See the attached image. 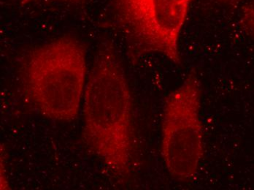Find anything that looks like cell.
<instances>
[{"label": "cell", "mask_w": 254, "mask_h": 190, "mask_svg": "<svg viewBox=\"0 0 254 190\" xmlns=\"http://www.w3.org/2000/svg\"><path fill=\"white\" fill-rule=\"evenodd\" d=\"M31 1V0H24V2H27V1ZM60 1H78L80 0H60Z\"/></svg>", "instance_id": "52a82bcc"}, {"label": "cell", "mask_w": 254, "mask_h": 190, "mask_svg": "<svg viewBox=\"0 0 254 190\" xmlns=\"http://www.w3.org/2000/svg\"><path fill=\"white\" fill-rule=\"evenodd\" d=\"M221 4L228 6H235L239 4L243 0H217Z\"/></svg>", "instance_id": "8992f818"}, {"label": "cell", "mask_w": 254, "mask_h": 190, "mask_svg": "<svg viewBox=\"0 0 254 190\" xmlns=\"http://www.w3.org/2000/svg\"><path fill=\"white\" fill-rule=\"evenodd\" d=\"M192 0H114L115 18L139 54L181 64L179 40Z\"/></svg>", "instance_id": "277c9868"}, {"label": "cell", "mask_w": 254, "mask_h": 190, "mask_svg": "<svg viewBox=\"0 0 254 190\" xmlns=\"http://www.w3.org/2000/svg\"><path fill=\"white\" fill-rule=\"evenodd\" d=\"M83 139L112 175L129 177L135 139L132 97L110 43L99 51L86 82Z\"/></svg>", "instance_id": "6da1fadb"}, {"label": "cell", "mask_w": 254, "mask_h": 190, "mask_svg": "<svg viewBox=\"0 0 254 190\" xmlns=\"http://www.w3.org/2000/svg\"><path fill=\"white\" fill-rule=\"evenodd\" d=\"M241 24L243 29L254 38V0L243 7L241 15Z\"/></svg>", "instance_id": "5b68a950"}, {"label": "cell", "mask_w": 254, "mask_h": 190, "mask_svg": "<svg viewBox=\"0 0 254 190\" xmlns=\"http://www.w3.org/2000/svg\"><path fill=\"white\" fill-rule=\"evenodd\" d=\"M21 72L24 93L42 116L59 122L76 118L87 74L81 41L63 35L39 45L26 55Z\"/></svg>", "instance_id": "7a4b0ae2"}, {"label": "cell", "mask_w": 254, "mask_h": 190, "mask_svg": "<svg viewBox=\"0 0 254 190\" xmlns=\"http://www.w3.org/2000/svg\"><path fill=\"white\" fill-rule=\"evenodd\" d=\"M201 98L200 80L192 72L164 103L161 154L170 175L181 182L196 175L203 158Z\"/></svg>", "instance_id": "3957f363"}]
</instances>
